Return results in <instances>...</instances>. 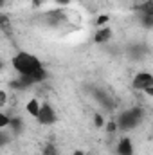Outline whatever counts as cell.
<instances>
[{"label":"cell","mask_w":153,"mask_h":155,"mask_svg":"<svg viewBox=\"0 0 153 155\" xmlns=\"http://www.w3.org/2000/svg\"><path fill=\"white\" fill-rule=\"evenodd\" d=\"M40 108H41V103H40L36 97H31L27 103H25V112L29 114L31 117H38V114H40Z\"/></svg>","instance_id":"obj_7"},{"label":"cell","mask_w":153,"mask_h":155,"mask_svg":"<svg viewBox=\"0 0 153 155\" xmlns=\"http://www.w3.org/2000/svg\"><path fill=\"white\" fill-rule=\"evenodd\" d=\"M108 20H110V18H108L106 15H101V16L97 18V22H96V24H97V27H105V25L108 24Z\"/></svg>","instance_id":"obj_9"},{"label":"cell","mask_w":153,"mask_h":155,"mask_svg":"<svg viewBox=\"0 0 153 155\" xmlns=\"http://www.w3.org/2000/svg\"><path fill=\"white\" fill-rule=\"evenodd\" d=\"M11 65L20 74V79H24L29 85L31 83H40V81L45 79V69H43L41 60L29 51L15 52V56L11 60Z\"/></svg>","instance_id":"obj_1"},{"label":"cell","mask_w":153,"mask_h":155,"mask_svg":"<svg viewBox=\"0 0 153 155\" xmlns=\"http://www.w3.org/2000/svg\"><path fill=\"white\" fill-rule=\"evenodd\" d=\"M11 121H13V119H9L5 112H2V114H0V128H7V126L11 124Z\"/></svg>","instance_id":"obj_8"},{"label":"cell","mask_w":153,"mask_h":155,"mask_svg":"<svg viewBox=\"0 0 153 155\" xmlns=\"http://www.w3.org/2000/svg\"><path fill=\"white\" fill-rule=\"evenodd\" d=\"M144 94H146V96H150V97H153V87L146 88V90H144Z\"/></svg>","instance_id":"obj_14"},{"label":"cell","mask_w":153,"mask_h":155,"mask_svg":"<svg viewBox=\"0 0 153 155\" xmlns=\"http://www.w3.org/2000/svg\"><path fill=\"white\" fill-rule=\"evenodd\" d=\"M58 2H69V0H58Z\"/></svg>","instance_id":"obj_16"},{"label":"cell","mask_w":153,"mask_h":155,"mask_svg":"<svg viewBox=\"0 0 153 155\" xmlns=\"http://www.w3.org/2000/svg\"><path fill=\"white\" fill-rule=\"evenodd\" d=\"M43 155H58V150H56L54 146H47V148L43 150Z\"/></svg>","instance_id":"obj_12"},{"label":"cell","mask_w":153,"mask_h":155,"mask_svg":"<svg viewBox=\"0 0 153 155\" xmlns=\"http://www.w3.org/2000/svg\"><path fill=\"white\" fill-rule=\"evenodd\" d=\"M132 87H133L135 90L144 92L146 88L153 87V74H151V72H148V71L137 72V74L133 76V79H132Z\"/></svg>","instance_id":"obj_4"},{"label":"cell","mask_w":153,"mask_h":155,"mask_svg":"<svg viewBox=\"0 0 153 155\" xmlns=\"http://www.w3.org/2000/svg\"><path fill=\"white\" fill-rule=\"evenodd\" d=\"M108 40H112V29L110 27H99L94 35V41L96 43H106Z\"/></svg>","instance_id":"obj_6"},{"label":"cell","mask_w":153,"mask_h":155,"mask_svg":"<svg viewBox=\"0 0 153 155\" xmlns=\"http://www.w3.org/2000/svg\"><path fill=\"white\" fill-rule=\"evenodd\" d=\"M94 124H96L97 128H103V126H105V117H103V116H99V114H97V116L94 117Z\"/></svg>","instance_id":"obj_11"},{"label":"cell","mask_w":153,"mask_h":155,"mask_svg":"<svg viewBox=\"0 0 153 155\" xmlns=\"http://www.w3.org/2000/svg\"><path fill=\"white\" fill-rule=\"evenodd\" d=\"M5 103H7V92L2 90L0 92V107H5Z\"/></svg>","instance_id":"obj_13"},{"label":"cell","mask_w":153,"mask_h":155,"mask_svg":"<svg viewBox=\"0 0 153 155\" xmlns=\"http://www.w3.org/2000/svg\"><path fill=\"white\" fill-rule=\"evenodd\" d=\"M36 121L40 124H43V126H52L58 121V114H56L54 107L50 103H41V108H40V114L36 117Z\"/></svg>","instance_id":"obj_3"},{"label":"cell","mask_w":153,"mask_h":155,"mask_svg":"<svg viewBox=\"0 0 153 155\" xmlns=\"http://www.w3.org/2000/svg\"><path fill=\"white\" fill-rule=\"evenodd\" d=\"M74 155H86V153H83V152H74Z\"/></svg>","instance_id":"obj_15"},{"label":"cell","mask_w":153,"mask_h":155,"mask_svg":"<svg viewBox=\"0 0 153 155\" xmlns=\"http://www.w3.org/2000/svg\"><path fill=\"white\" fill-rule=\"evenodd\" d=\"M117 155H133V141L124 135L117 143Z\"/></svg>","instance_id":"obj_5"},{"label":"cell","mask_w":153,"mask_h":155,"mask_svg":"<svg viewBox=\"0 0 153 155\" xmlns=\"http://www.w3.org/2000/svg\"><path fill=\"white\" fill-rule=\"evenodd\" d=\"M106 130H108V134H114L119 130V124H117V121H110L108 124H106Z\"/></svg>","instance_id":"obj_10"},{"label":"cell","mask_w":153,"mask_h":155,"mask_svg":"<svg viewBox=\"0 0 153 155\" xmlns=\"http://www.w3.org/2000/svg\"><path fill=\"white\" fill-rule=\"evenodd\" d=\"M142 121V112H141V108H130V110H124L119 119H117V124H119V128L121 130H133L139 123Z\"/></svg>","instance_id":"obj_2"}]
</instances>
